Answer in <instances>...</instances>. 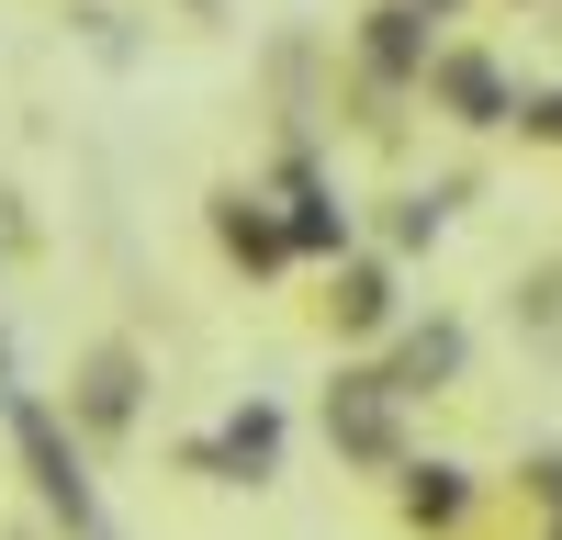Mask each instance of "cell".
<instances>
[{
	"label": "cell",
	"instance_id": "cell-2",
	"mask_svg": "<svg viewBox=\"0 0 562 540\" xmlns=\"http://www.w3.org/2000/svg\"><path fill=\"white\" fill-rule=\"evenodd\" d=\"M529 124H540V135H562V102H540V113H529Z\"/></svg>",
	"mask_w": 562,
	"mask_h": 540
},
{
	"label": "cell",
	"instance_id": "cell-1",
	"mask_svg": "<svg viewBox=\"0 0 562 540\" xmlns=\"http://www.w3.org/2000/svg\"><path fill=\"white\" fill-rule=\"evenodd\" d=\"M405 507H416V518H461V473H450V462H428V473L405 484Z\"/></svg>",
	"mask_w": 562,
	"mask_h": 540
}]
</instances>
